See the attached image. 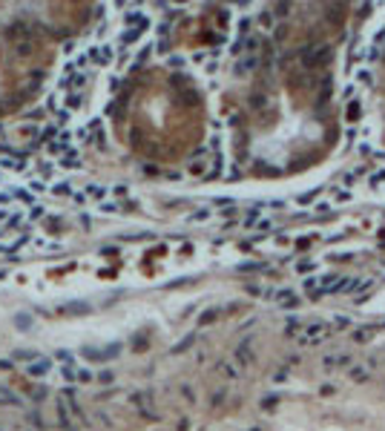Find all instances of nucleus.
Wrapping results in <instances>:
<instances>
[{
  "label": "nucleus",
  "instance_id": "6ab92c4d",
  "mask_svg": "<svg viewBox=\"0 0 385 431\" xmlns=\"http://www.w3.org/2000/svg\"><path fill=\"white\" fill-rule=\"evenodd\" d=\"M26 423H29V426H35V429H46V423H43V420H41V411H29V414H26Z\"/></svg>",
  "mask_w": 385,
  "mask_h": 431
},
{
  "label": "nucleus",
  "instance_id": "423d86ee",
  "mask_svg": "<svg viewBox=\"0 0 385 431\" xmlns=\"http://www.w3.org/2000/svg\"><path fill=\"white\" fill-rule=\"evenodd\" d=\"M233 362L245 371V368H250V365L256 362V354H253V345H250L248 339L245 342H239V348L233 351Z\"/></svg>",
  "mask_w": 385,
  "mask_h": 431
},
{
  "label": "nucleus",
  "instance_id": "2eb2a0df",
  "mask_svg": "<svg viewBox=\"0 0 385 431\" xmlns=\"http://www.w3.org/2000/svg\"><path fill=\"white\" fill-rule=\"evenodd\" d=\"M61 167H72V170L81 167V155H78L75 149H72V152H64V155H61Z\"/></svg>",
  "mask_w": 385,
  "mask_h": 431
},
{
  "label": "nucleus",
  "instance_id": "1a4fd4ad",
  "mask_svg": "<svg viewBox=\"0 0 385 431\" xmlns=\"http://www.w3.org/2000/svg\"><path fill=\"white\" fill-rule=\"evenodd\" d=\"M89 64H98V67H107L112 61V46H89V52L83 55Z\"/></svg>",
  "mask_w": 385,
  "mask_h": 431
},
{
  "label": "nucleus",
  "instance_id": "dca6fc26",
  "mask_svg": "<svg viewBox=\"0 0 385 431\" xmlns=\"http://www.w3.org/2000/svg\"><path fill=\"white\" fill-rule=\"evenodd\" d=\"M348 359H351L348 354H336V357H325V362H322V365H325V368H336V365H345Z\"/></svg>",
  "mask_w": 385,
  "mask_h": 431
},
{
  "label": "nucleus",
  "instance_id": "6e6552de",
  "mask_svg": "<svg viewBox=\"0 0 385 431\" xmlns=\"http://www.w3.org/2000/svg\"><path fill=\"white\" fill-rule=\"evenodd\" d=\"M187 170H190V175H201V178L210 173V155H207V147H201L195 155H192Z\"/></svg>",
  "mask_w": 385,
  "mask_h": 431
},
{
  "label": "nucleus",
  "instance_id": "4be33fe9",
  "mask_svg": "<svg viewBox=\"0 0 385 431\" xmlns=\"http://www.w3.org/2000/svg\"><path fill=\"white\" fill-rule=\"evenodd\" d=\"M0 403H6V405H17V403H20V397H12V391L0 388Z\"/></svg>",
  "mask_w": 385,
  "mask_h": 431
},
{
  "label": "nucleus",
  "instance_id": "7ed1b4c3",
  "mask_svg": "<svg viewBox=\"0 0 385 431\" xmlns=\"http://www.w3.org/2000/svg\"><path fill=\"white\" fill-rule=\"evenodd\" d=\"M147 26H150V20H147V14H144V12H129V14H127V29L121 32V38H118V46L127 49L129 43H135L138 38L147 32Z\"/></svg>",
  "mask_w": 385,
  "mask_h": 431
},
{
  "label": "nucleus",
  "instance_id": "412c9836",
  "mask_svg": "<svg viewBox=\"0 0 385 431\" xmlns=\"http://www.w3.org/2000/svg\"><path fill=\"white\" fill-rule=\"evenodd\" d=\"M75 379H78V382H92L95 374H92L89 368H75Z\"/></svg>",
  "mask_w": 385,
  "mask_h": 431
},
{
  "label": "nucleus",
  "instance_id": "c85d7f7f",
  "mask_svg": "<svg viewBox=\"0 0 385 431\" xmlns=\"http://www.w3.org/2000/svg\"><path fill=\"white\" fill-rule=\"evenodd\" d=\"M55 193L58 196H72V187L69 184H55Z\"/></svg>",
  "mask_w": 385,
  "mask_h": 431
},
{
  "label": "nucleus",
  "instance_id": "0eeeda50",
  "mask_svg": "<svg viewBox=\"0 0 385 431\" xmlns=\"http://www.w3.org/2000/svg\"><path fill=\"white\" fill-rule=\"evenodd\" d=\"M58 426H61V431H78V423H75L72 411L66 408V400L61 394H58Z\"/></svg>",
  "mask_w": 385,
  "mask_h": 431
},
{
  "label": "nucleus",
  "instance_id": "cd10ccee",
  "mask_svg": "<svg viewBox=\"0 0 385 431\" xmlns=\"http://www.w3.org/2000/svg\"><path fill=\"white\" fill-rule=\"evenodd\" d=\"M383 181H385V170H380V173H374V175H371V187L383 184Z\"/></svg>",
  "mask_w": 385,
  "mask_h": 431
},
{
  "label": "nucleus",
  "instance_id": "bb28decb",
  "mask_svg": "<svg viewBox=\"0 0 385 431\" xmlns=\"http://www.w3.org/2000/svg\"><path fill=\"white\" fill-rule=\"evenodd\" d=\"M267 230H273V221H270V218H261L259 224H256V233H267Z\"/></svg>",
  "mask_w": 385,
  "mask_h": 431
},
{
  "label": "nucleus",
  "instance_id": "9d476101",
  "mask_svg": "<svg viewBox=\"0 0 385 431\" xmlns=\"http://www.w3.org/2000/svg\"><path fill=\"white\" fill-rule=\"evenodd\" d=\"M86 359H92V362H104V359H112V357H118L121 354V345L115 342V345H107V351H92V348H83L81 351Z\"/></svg>",
  "mask_w": 385,
  "mask_h": 431
},
{
  "label": "nucleus",
  "instance_id": "5701e85b",
  "mask_svg": "<svg viewBox=\"0 0 385 431\" xmlns=\"http://www.w3.org/2000/svg\"><path fill=\"white\" fill-rule=\"evenodd\" d=\"M216 316H219V310H216V308H210V310H204V313H201V316H198V325H207V322H213V319H216Z\"/></svg>",
  "mask_w": 385,
  "mask_h": 431
},
{
  "label": "nucleus",
  "instance_id": "f8f14e48",
  "mask_svg": "<svg viewBox=\"0 0 385 431\" xmlns=\"http://www.w3.org/2000/svg\"><path fill=\"white\" fill-rule=\"evenodd\" d=\"M276 302H279L282 308H296V305H299V299H296L293 290H279V293H276Z\"/></svg>",
  "mask_w": 385,
  "mask_h": 431
},
{
  "label": "nucleus",
  "instance_id": "f257e3e1",
  "mask_svg": "<svg viewBox=\"0 0 385 431\" xmlns=\"http://www.w3.org/2000/svg\"><path fill=\"white\" fill-rule=\"evenodd\" d=\"M261 49H264V46H261V41L250 35L248 43H245V49L236 55V75H250L253 69L259 67V61H261Z\"/></svg>",
  "mask_w": 385,
  "mask_h": 431
},
{
  "label": "nucleus",
  "instance_id": "c756f323",
  "mask_svg": "<svg viewBox=\"0 0 385 431\" xmlns=\"http://www.w3.org/2000/svg\"><path fill=\"white\" fill-rule=\"evenodd\" d=\"M14 322H17V328H32V319H29V316H17Z\"/></svg>",
  "mask_w": 385,
  "mask_h": 431
},
{
  "label": "nucleus",
  "instance_id": "b1692460",
  "mask_svg": "<svg viewBox=\"0 0 385 431\" xmlns=\"http://www.w3.org/2000/svg\"><path fill=\"white\" fill-rule=\"evenodd\" d=\"M239 270H242V273H250V270H261V273H264V270H270V268H267V265H261V262H253V265H242Z\"/></svg>",
  "mask_w": 385,
  "mask_h": 431
},
{
  "label": "nucleus",
  "instance_id": "4468645a",
  "mask_svg": "<svg viewBox=\"0 0 385 431\" xmlns=\"http://www.w3.org/2000/svg\"><path fill=\"white\" fill-rule=\"evenodd\" d=\"M385 52V26L380 29V35L374 38V46H371V58H383Z\"/></svg>",
  "mask_w": 385,
  "mask_h": 431
},
{
  "label": "nucleus",
  "instance_id": "a211bd4d",
  "mask_svg": "<svg viewBox=\"0 0 385 431\" xmlns=\"http://www.w3.org/2000/svg\"><path fill=\"white\" fill-rule=\"evenodd\" d=\"M26 397L32 400V403H41L43 397H46V388H41V385H32V388L26 391Z\"/></svg>",
  "mask_w": 385,
  "mask_h": 431
},
{
  "label": "nucleus",
  "instance_id": "39448f33",
  "mask_svg": "<svg viewBox=\"0 0 385 431\" xmlns=\"http://www.w3.org/2000/svg\"><path fill=\"white\" fill-rule=\"evenodd\" d=\"M49 371H52V359H49V357H38L35 362H29L26 368H23V374H26L29 379H46Z\"/></svg>",
  "mask_w": 385,
  "mask_h": 431
},
{
  "label": "nucleus",
  "instance_id": "9b49d317",
  "mask_svg": "<svg viewBox=\"0 0 385 431\" xmlns=\"http://www.w3.org/2000/svg\"><path fill=\"white\" fill-rule=\"evenodd\" d=\"M219 371H221V377L224 379H239L242 377V368L233 362V359H227V362H221L219 365Z\"/></svg>",
  "mask_w": 385,
  "mask_h": 431
},
{
  "label": "nucleus",
  "instance_id": "ddd939ff",
  "mask_svg": "<svg viewBox=\"0 0 385 431\" xmlns=\"http://www.w3.org/2000/svg\"><path fill=\"white\" fill-rule=\"evenodd\" d=\"M328 337H330V331H322V334H311V337H299V345H308V348H311V345H322V342H325Z\"/></svg>",
  "mask_w": 385,
  "mask_h": 431
},
{
  "label": "nucleus",
  "instance_id": "473e14b6",
  "mask_svg": "<svg viewBox=\"0 0 385 431\" xmlns=\"http://www.w3.org/2000/svg\"><path fill=\"white\" fill-rule=\"evenodd\" d=\"M98 379H101V382H112V371H104V374H98Z\"/></svg>",
  "mask_w": 385,
  "mask_h": 431
},
{
  "label": "nucleus",
  "instance_id": "20e7f679",
  "mask_svg": "<svg viewBox=\"0 0 385 431\" xmlns=\"http://www.w3.org/2000/svg\"><path fill=\"white\" fill-rule=\"evenodd\" d=\"M129 405L138 411V417L144 420H158V411H155V400H152L150 391H132L129 394Z\"/></svg>",
  "mask_w": 385,
  "mask_h": 431
},
{
  "label": "nucleus",
  "instance_id": "2f4dec72",
  "mask_svg": "<svg viewBox=\"0 0 385 431\" xmlns=\"http://www.w3.org/2000/svg\"><path fill=\"white\" fill-rule=\"evenodd\" d=\"M299 270H302V273H308V270H314V262H299Z\"/></svg>",
  "mask_w": 385,
  "mask_h": 431
},
{
  "label": "nucleus",
  "instance_id": "f704fd0d",
  "mask_svg": "<svg viewBox=\"0 0 385 431\" xmlns=\"http://www.w3.org/2000/svg\"><path fill=\"white\" fill-rule=\"evenodd\" d=\"M0 233H3V227H0Z\"/></svg>",
  "mask_w": 385,
  "mask_h": 431
},
{
  "label": "nucleus",
  "instance_id": "72a5a7b5",
  "mask_svg": "<svg viewBox=\"0 0 385 431\" xmlns=\"http://www.w3.org/2000/svg\"><path fill=\"white\" fill-rule=\"evenodd\" d=\"M224 403V391H216V397H213V405H219Z\"/></svg>",
  "mask_w": 385,
  "mask_h": 431
},
{
  "label": "nucleus",
  "instance_id": "7c9ffc66",
  "mask_svg": "<svg viewBox=\"0 0 385 431\" xmlns=\"http://www.w3.org/2000/svg\"><path fill=\"white\" fill-rule=\"evenodd\" d=\"M351 377H357V379H365V377H368V374H365V368H354V371H351Z\"/></svg>",
  "mask_w": 385,
  "mask_h": 431
},
{
  "label": "nucleus",
  "instance_id": "a878e982",
  "mask_svg": "<svg viewBox=\"0 0 385 431\" xmlns=\"http://www.w3.org/2000/svg\"><path fill=\"white\" fill-rule=\"evenodd\" d=\"M210 216H213V210H198V213L190 216V221H207Z\"/></svg>",
  "mask_w": 385,
  "mask_h": 431
},
{
  "label": "nucleus",
  "instance_id": "f3484780",
  "mask_svg": "<svg viewBox=\"0 0 385 431\" xmlns=\"http://www.w3.org/2000/svg\"><path fill=\"white\" fill-rule=\"evenodd\" d=\"M359 112H362V104H359V101H351L348 109H345V118H348V121H357Z\"/></svg>",
  "mask_w": 385,
  "mask_h": 431
},
{
  "label": "nucleus",
  "instance_id": "aec40b11",
  "mask_svg": "<svg viewBox=\"0 0 385 431\" xmlns=\"http://www.w3.org/2000/svg\"><path fill=\"white\" fill-rule=\"evenodd\" d=\"M259 23H261V29H273V12H270V9H261Z\"/></svg>",
  "mask_w": 385,
  "mask_h": 431
},
{
  "label": "nucleus",
  "instance_id": "f03ea898",
  "mask_svg": "<svg viewBox=\"0 0 385 431\" xmlns=\"http://www.w3.org/2000/svg\"><path fill=\"white\" fill-rule=\"evenodd\" d=\"M330 61V46L328 43H308V46H302L299 49V64H302L305 69H322L325 64Z\"/></svg>",
  "mask_w": 385,
  "mask_h": 431
},
{
  "label": "nucleus",
  "instance_id": "393cba45",
  "mask_svg": "<svg viewBox=\"0 0 385 431\" xmlns=\"http://www.w3.org/2000/svg\"><path fill=\"white\" fill-rule=\"evenodd\" d=\"M14 359H29V362H35L38 354H32V351H14Z\"/></svg>",
  "mask_w": 385,
  "mask_h": 431
}]
</instances>
